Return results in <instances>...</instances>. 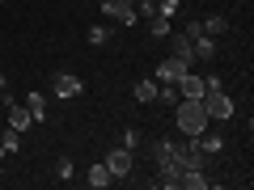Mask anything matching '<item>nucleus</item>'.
Returning a JSON list of instances; mask_svg holds the SVG:
<instances>
[{"instance_id": "nucleus-1", "label": "nucleus", "mask_w": 254, "mask_h": 190, "mask_svg": "<svg viewBox=\"0 0 254 190\" xmlns=\"http://www.w3.org/2000/svg\"><path fill=\"white\" fill-rule=\"evenodd\" d=\"M174 123H178V131L187 140H195V136H203L212 127V118H208V110H203V97H178L174 101Z\"/></svg>"}, {"instance_id": "nucleus-4", "label": "nucleus", "mask_w": 254, "mask_h": 190, "mask_svg": "<svg viewBox=\"0 0 254 190\" xmlns=\"http://www.w3.org/2000/svg\"><path fill=\"white\" fill-rule=\"evenodd\" d=\"M102 13H106V21H115V26H136V0H102Z\"/></svg>"}, {"instance_id": "nucleus-26", "label": "nucleus", "mask_w": 254, "mask_h": 190, "mask_svg": "<svg viewBox=\"0 0 254 190\" xmlns=\"http://www.w3.org/2000/svg\"><path fill=\"white\" fill-rule=\"evenodd\" d=\"M123 148H131V152L140 148V131H136V127H127V131H123Z\"/></svg>"}, {"instance_id": "nucleus-2", "label": "nucleus", "mask_w": 254, "mask_h": 190, "mask_svg": "<svg viewBox=\"0 0 254 190\" xmlns=\"http://www.w3.org/2000/svg\"><path fill=\"white\" fill-rule=\"evenodd\" d=\"M153 165H157V178H153V186L178 190L182 165H178V156H174V140H157V144H153Z\"/></svg>"}, {"instance_id": "nucleus-28", "label": "nucleus", "mask_w": 254, "mask_h": 190, "mask_svg": "<svg viewBox=\"0 0 254 190\" xmlns=\"http://www.w3.org/2000/svg\"><path fill=\"white\" fill-rule=\"evenodd\" d=\"M4 85H9V81H4V72H0V97H9V89H4Z\"/></svg>"}, {"instance_id": "nucleus-10", "label": "nucleus", "mask_w": 254, "mask_h": 190, "mask_svg": "<svg viewBox=\"0 0 254 190\" xmlns=\"http://www.w3.org/2000/svg\"><path fill=\"white\" fill-rule=\"evenodd\" d=\"M190 47H195V63H212V59H216V51H220L212 34H199V38H195Z\"/></svg>"}, {"instance_id": "nucleus-17", "label": "nucleus", "mask_w": 254, "mask_h": 190, "mask_svg": "<svg viewBox=\"0 0 254 190\" xmlns=\"http://www.w3.org/2000/svg\"><path fill=\"white\" fill-rule=\"evenodd\" d=\"M170 30H174L170 17H161V13H157V17H148V34H153V38H170Z\"/></svg>"}, {"instance_id": "nucleus-6", "label": "nucleus", "mask_w": 254, "mask_h": 190, "mask_svg": "<svg viewBox=\"0 0 254 190\" xmlns=\"http://www.w3.org/2000/svg\"><path fill=\"white\" fill-rule=\"evenodd\" d=\"M102 165L110 169V178H127V173H131V165H136V152L119 144V148H110V152H106V161H102Z\"/></svg>"}, {"instance_id": "nucleus-25", "label": "nucleus", "mask_w": 254, "mask_h": 190, "mask_svg": "<svg viewBox=\"0 0 254 190\" xmlns=\"http://www.w3.org/2000/svg\"><path fill=\"white\" fill-rule=\"evenodd\" d=\"M136 17H157V0H136Z\"/></svg>"}, {"instance_id": "nucleus-27", "label": "nucleus", "mask_w": 254, "mask_h": 190, "mask_svg": "<svg viewBox=\"0 0 254 190\" xmlns=\"http://www.w3.org/2000/svg\"><path fill=\"white\" fill-rule=\"evenodd\" d=\"M199 34H203V21H187V26H182V38H190V43H195Z\"/></svg>"}, {"instance_id": "nucleus-15", "label": "nucleus", "mask_w": 254, "mask_h": 190, "mask_svg": "<svg viewBox=\"0 0 254 190\" xmlns=\"http://www.w3.org/2000/svg\"><path fill=\"white\" fill-rule=\"evenodd\" d=\"M174 59L178 63H187V68H195V47H190V38H174Z\"/></svg>"}, {"instance_id": "nucleus-18", "label": "nucleus", "mask_w": 254, "mask_h": 190, "mask_svg": "<svg viewBox=\"0 0 254 190\" xmlns=\"http://www.w3.org/2000/svg\"><path fill=\"white\" fill-rule=\"evenodd\" d=\"M195 140H199V148H203V152H208V156H216L220 148H225V136H216V131H212V136H208V131H203V136H195Z\"/></svg>"}, {"instance_id": "nucleus-14", "label": "nucleus", "mask_w": 254, "mask_h": 190, "mask_svg": "<svg viewBox=\"0 0 254 190\" xmlns=\"http://www.w3.org/2000/svg\"><path fill=\"white\" fill-rule=\"evenodd\" d=\"M85 182H89L93 190H106V186H110L115 178H110V169H106V165L98 161V165H89V173H85Z\"/></svg>"}, {"instance_id": "nucleus-29", "label": "nucleus", "mask_w": 254, "mask_h": 190, "mask_svg": "<svg viewBox=\"0 0 254 190\" xmlns=\"http://www.w3.org/2000/svg\"><path fill=\"white\" fill-rule=\"evenodd\" d=\"M0 178H4V156H0Z\"/></svg>"}, {"instance_id": "nucleus-5", "label": "nucleus", "mask_w": 254, "mask_h": 190, "mask_svg": "<svg viewBox=\"0 0 254 190\" xmlns=\"http://www.w3.org/2000/svg\"><path fill=\"white\" fill-rule=\"evenodd\" d=\"M174 156H178V165H182V169H203V165H208V152L199 148V140L174 144Z\"/></svg>"}, {"instance_id": "nucleus-11", "label": "nucleus", "mask_w": 254, "mask_h": 190, "mask_svg": "<svg viewBox=\"0 0 254 190\" xmlns=\"http://www.w3.org/2000/svg\"><path fill=\"white\" fill-rule=\"evenodd\" d=\"M157 89H161V85H157V76H144V81H136L131 97H136L140 106H153V101H157Z\"/></svg>"}, {"instance_id": "nucleus-8", "label": "nucleus", "mask_w": 254, "mask_h": 190, "mask_svg": "<svg viewBox=\"0 0 254 190\" xmlns=\"http://www.w3.org/2000/svg\"><path fill=\"white\" fill-rule=\"evenodd\" d=\"M187 72H190L187 63H178V59L170 55V59H161V63H157V72H153V76H157V85H178Z\"/></svg>"}, {"instance_id": "nucleus-7", "label": "nucleus", "mask_w": 254, "mask_h": 190, "mask_svg": "<svg viewBox=\"0 0 254 190\" xmlns=\"http://www.w3.org/2000/svg\"><path fill=\"white\" fill-rule=\"evenodd\" d=\"M51 93H55V97H64V101H68V97H81L85 81H81V76H72V72H55L51 76Z\"/></svg>"}, {"instance_id": "nucleus-21", "label": "nucleus", "mask_w": 254, "mask_h": 190, "mask_svg": "<svg viewBox=\"0 0 254 190\" xmlns=\"http://www.w3.org/2000/svg\"><path fill=\"white\" fill-rule=\"evenodd\" d=\"M72 173H76L72 156H60V161H55V178H60V182H72Z\"/></svg>"}, {"instance_id": "nucleus-9", "label": "nucleus", "mask_w": 254, "mask_h": 190, "mask_svg": "<svg viewBox=\"0 0 254 190\" xmlns=\"http://www.w3.org/2000/svg\"><path fill=\"white\" fill-rule=\"evenodd\" d=\"M9 127H13V131H30V127H34V114L26 110V101L17 106V101L9 97Z\"/></svg>"}, {"instance_id": "nucleus-23", "label": "nucleus", "mask_w": 254, "mask_h": 190, "mask_svg": "<svg viewBox=\"0 0 254 190\" xmlns=\"http://www.w3.org/2000/svg\"><path fill=\"white\" fill-rule=\"evenodd\" d=\"M178 9H182V0H157V13H161V17H178Z\"/></svg>"}, {"instance_id": "nucleus-12", "label": "nucleus", "mask_w": 254, "mask_h": 190, "mask_svg": "<svg viewBox=\"0 0 254 190\" xmlns=\"http://www.w3.org/2000/svg\"><path fill=\"white\" fill-rule=\"evenodd\" d=\"M178 186H182V190H208V186H212V178H208L203 169H182Z\"/></svg>"}, {"instance_id": "nucleus-24", "label": "nucleus", "mask_w": 254, "mask_h": 190, "mask_svg": "<svg viewBox=\"0 0 254 190\" xmlns=\"http://www.w3.org/2000/svg\"><path fill=\"white\" fill-rule=\"evenodd\" d=\"M157 101H161V106H174V101H178V85H161V89H157Z\"/></svg>"}, {"instance_id": "nucleus-19", "label": "nucleus", "mask_w": 254, "mask_h": 190, "mask_svg": "<svg viewBox=\"0 0 254 190\" xmlns=\"http://www.w3.org/2000/svg\"><path fill=\"white\" fill-rule=\"evenodd\" d=\"M17 148H21V131H13V127H9V131H4V140H0V156H13Z\"/></svg>"}, {"instance_id": "nucleus-3", "label": "nucleus", "mask_w": 254, "mask_h": 190, "mask_svg": "<svg viewBox=\"0 0 254 190\" xmlns=\"http://www.w3.org/2000/svg\"><path fill=\"white\" fill-rule=\"evenodd\" d=\"M203 110H208V118H216V123H229L233 118V97H229L225 89H212V93H203Z\"/></svg>"}, {"instance_id": "nucleus-13", "label": "nucleus", "mask_w": 254, "mask_h": 190, "mask_svg": "<svg viewBox=\"0 0 254 190\" xmlns=\"http://www.w3.org/2000/svg\"><path fill=\"white\" fill-rule=\"evenodd\" d=\"M203 93H208V85H203V76H182L178 81V97H203Z\"/></svg>"}, {"instance_id": "nucleus-22", "label": "nucleus", "mask_w": 254, "mask_h": 190, "mask_svg": "<svg viewBox=\"0 0 254 190\" xmlns=\"http://www.w3.org/2000/svg\"><path fill=\"white\" fill-rule=\"evenodd\" d=\"M89 43L93 47H106L110 43V26H102V21H98V26H89Z\"/></svg>"}, {"instance_id": "nucleus-20", "label": "nucleus", "mask_w": 254, "mask_h": 190, "mask_svg": "<svg viewBox=\"0 0 254 190\" xmlns=\"http://www.w3.org/2000/svg\"><path fill=\"white\" fill-rule=\"evenodd\" d=\"M229 30V17H220V13H212L208 21H203V34H212V38H220Z\"/></svg>"}, {"instance_id": "nucleus-16", "label": "nucleus", "mask_w": 254, "mask_h": 190, "mask_svg": "<svg viewBox=\"0 0 254 190\" xmlns=\"http://www.w3.org/2000/svg\"><path fill=\"white\" fill-rule=\"evenodd\" d=\"M26 110L34 114V123H43V118H47V97H43L38 89H30V93H26Z\"/></svg>"}]
</instances>
